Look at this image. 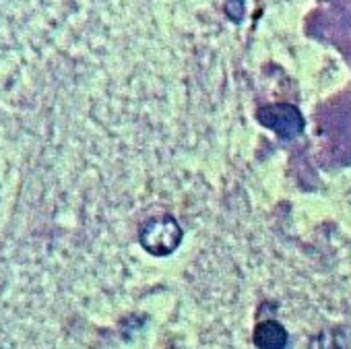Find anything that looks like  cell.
<instances>
[{
    "label": "cell",
    "mask_w": 351,
    "mask_h": 349,
    "mask_svg": "<svg viewBox=\"0 0 351 349\" xmlns=\"http://www.w3.org/2000/svg\"><path fill=\"white\" fill-rule=\"evenodd\" d=\"M182 242V228L171 215L147 221L141 230V244L153 256H167Z\"/></svg>",
    "instance_id": "cell-1"
},
{
    "label": "cell",
    "mask_w": 351,
    "mask_h": 349,
    "mask_svg": "<svg viewBox=\"0 0 351 349\" xmlns=\"http://www.w3.org/2000/svg\"><path fill=\"white\" fill-rule=\"evenodd\" d=\"M258 120L263 126L271 128L277 136L285 141L295 139L304 128V118L300 110L289 104H275L258 110Z\"/></svg>",
    "instance_id": "cell-2"
},
{
    "label": "cell",
    "mask_w": 351,
    "mask_h": 349,
    "mask_svg": "<svg viewBox=\"0 0 351 349\" xmlns=\"http://www.w3.org/2000/svg\"><path fill=\"white\" fill-rule=\"evenodd\" d=\"M289 335L285 326L277 320H263L252 333V343L258 349H285Z\"/></svg>",
    "instance_id": "cell-3"
}]
</instances>
